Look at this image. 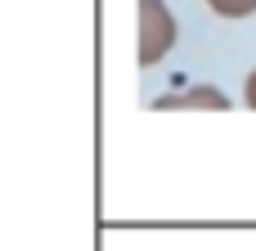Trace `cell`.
Masks as SVG:
<instances>
[{
	"instance_id": "obj_3",
	"label": "cell",
	"mask_w": 256,
	"mask_h": 251,
	"mask_svg": "<svg viewBox=\"0 0 256 251\" xmlns=\"http://www.w3.org/2000/svg\"><path fill=\"white\" fill-rule=\"evenodd\" d=\"M220 18H248V13H256V0H207Z\"/></svg>"
},
{
	"instance_id": "obj_4",
	"label": "cell",
	"mask_w": 256,
	"mask_h": 251,
	"mask_svg": "<svg viewBox=\"0 0 256 251\" xmlns=\"http://www.w3.org/2000/svg\"><path fill=\"white\" fill-rule=\"evenodd\" d=\"M248 108H256V72L248 76Z\"/></svg>"
},
{
	"instance_id": "obj_2",
	"label": "cell",
	"mask_w": 256,
	"mask_h": 251,
	"mask_svg": "<svg viewBox=\"0 0 256 251\" xmlns=\"http://www.w3.org/2000/svg\"><path fill=\"white\" fill-rule=\"evenodd\" d=\"M158 108H230V99L220 90H212V85H198V90H189L180 99H158Z\"/></svg>"
},
{
	"instance_id": "obj_1",
	"label": "cell",
	"mask_w": 256,
	"mask_h": 251,
	"mask_svg": "<svg viewBox=\"0 0 256 251\" xmlns=\"http://www.w3.org/2000/svg\"><path fill=\"white\" fill-rule=\"evenodd\" d=\"M171 45H176V13L166 9V0H140V63L144 67L162 63Z\"/></svg>"
}]
</instances>
